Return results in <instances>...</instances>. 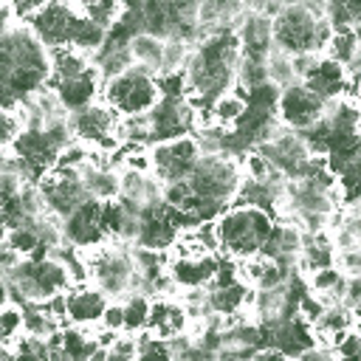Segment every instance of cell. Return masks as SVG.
I'll list each match as a JSON object with an SVG mask.
<instances>
[{"instance_id":"6da1fadb","label":"cell","mask_w":361,"mask_h":361,"mask_svg":"<svg viewBox=\"0 0 361 361\" xmlns=\"http://www.w3.org/2000/svg\"><path fill=\"white\" fill-rule=\"evenodd\" d=\"M68 288H73L68 268L45 254L23 257L11 271H6V296L17 305H42Z\"/></svg>"},{"instance_id":"7a4b0ae2","label":"cell","mask_w":361,"mask_h":361,"mask_svg":"<svg viewBox=\"0 0 361 361\" xmlns=\"http://www.w3.org/2000/svg\"><path fill=\"white\" fill-rule=\"evenodd\" d=\"M217 237H220V251L231 259H245L262 251L276 214L259 206H245V203H234L226 206L217 214Z\"/></svg>"},{"instance_id":"3957f363","label":"cell","mask_w":361,"mask_h":361,"mask_svg":"<svg viewBox=\"0 0 361 361\" xmlns=\"http://www.w3.org/2000/svg\"><path fill=\"white\" fill-rule=\"evenodd\" d=\"M85 268H87V282L96 285L107 299H121L130 290H138V271L133 262L130 245L118 240H104L93 248L82 251Z\"/></svg>"},{"instance_id":"277c9868","label":"cell","mask_w":361,"mask_h":361,"mask_svg":"<svg viewBox=\"0 0 361 361\" xmlns=\"http://www.w3.org/2000/svg\"><path fill=\"white\" fill-rule=\"evenodd\" d=\"M271 37L274 48L285 54H324V45L333 37V28L324 17H313L302 3L285 6L274 20H271Z\"/></svg>"},{"instance_id":"5b68a950","label":"cell","mask_w":361,"mask_h":361,"mask_svg":"<svg viewBox=\"0 0 361 361\" xmlns=\"http://www.w3.org/2000/svg\"><path fill=\"white\" fill-rule=\"evenodd\" d=\"M158 99V76L141 65H130L102 82V102L110 104L118 116H144Z\"/></svg>"},{"instance_id":"8992f818","label":"cell","mask_w":361,"mask_h":361,"mask_svg":"<svg viewBox=\"0 0 361 361\" xmlns=\"http://www.w3.org/2000/svg\"><path fill=\"white\" fill-rule=\"evenodd\" d=\"M186 180L197 197H209V200L228 206V203H234L237 189L243 183L240 158H234V155H200Z\"/></svg>"},{"instance_id":"52a82bcc","label":"cell","mask_w":361,"mask_h":361,"mask_svg":"<svg viewBox=\"0 0 361 361\" xmlns=\"http://www.w3.org/2000/svg\"><path fill=\"white\" fill-rule=\"evenodd\" d=\"M116 121H118V113L110 104H104L102 99H96L93 104H87L82 110L68 113L71 135L90 144L93 149H104L110 155H116V149H121V144L116 141Z\"/></svg>"},{"instance_id":"ba28073f","label":"cell","mask_w":361,"mask_h":361,"mask_svg":"<svg viewBox=\"0 0 361 361\" xmlns=\"http://www.w3.org/2000/svg\"><path fill=\"white\" fill-rule=\"evenodd\" d=\"M200 158V149L192 135H178L166 141H152L149 147V172L161 183L186 180Z\"/></svg>"},{"instance_id":"9c48e42d","label":"cell","mask_w":361,"mask_h":361,"mask_svg":"<svg viewBox=\"0 0 361 361\" xmlns=\"http://www.w3.org/2000/svg\"><path fill=\"white\" fill-rule=\"evenodd\" d=\"M152 141H166L178 135H192L203 124V113L186 102V96H161L147 113Z\"/></svg>"},{"instance_id":"30bf717a","label":"cell","mask_w":361,"mask_h":361,"mask_svg":"<svg viewBox=\"0 0 361 361\" xmlns=\"http://www.w3.org/2000/svg\"><path fill=\"white\" fill-rule=\"evenodd\" d=\"M42 197H45V212L65 220L73 209H79L85 200H87V192L82 186V178L79 172L73 169H59V166H51L39 180H37Z\"/></svg>"},{"instance_id":"8fae6325","label":"cell","mask_w":361,"mask_h":361,"mask_svg":"<svg viewBox=\"0 0 361 361\" xmlns=\"http://www.w3.org/2000/svg\"><path fill=\"white\" fill-rule=\"evenodd\" d=\"M276 118L288 127V130H307L316 121L324 118V99H319L313 90H307L302 82H293L288 87L279 90L276 99Z\"/></svg>"},{"instance_id":"7c38bea8","label":"cell","mask_w":361,"mask_h":361,"mask_svg":"<svg viewBox=\"0 0 361 361\" xmlns=\"http://www.w3.org/2000/svg\"><path fill=\"white\" fill-rule=\"evenodd\" d=\"M76 14H79L76 6L62 3V0H48L25 25L31 28V34H34L45 48H59V45H68Z\"/></svg>"},{"instance_id":"4fadbf2b","label":"cell","mask_w":361,"mask_h":361,"mask_svg":"<svg viewBox=\"0 0 361 361\" xmlns=\"http://www.w3.org/2000/svg\"><path fill=\"white\" fill-rule=\"evenodd\" d=\"M99 212H102V200L87 197L79 209H73V212L62 220V240H65L68 245L79 248V251L104 243L107 237H104V231H102Z\"/></svg>"},{"instance_id":"5bb4252c","label":"cell","mask_w":361,"mask_h":361,"mask_svg":"<svg viewBox=\"0 0 361 361\" xmlns=\"http://www.w3.org/2000/svg\"><path fill=\"white\" fill-rule=\"evenodd\" d=\"M107 302L110 299L96 285H90V282L73 285V288L65 290V322L71 327L96 330L99 327V319H102V313L107 307Z\"/></svg>"},{"instance_id":"9a60e30c","label":"cell","mask_w":361,"mask_h":361,"mask_svg":"<svg viewBox=\"0 0 361 361\" xmlns=\"http://www.w3.org/2000/svg\"><path fill=\"white\" fill-rule=\"evenodd\" d=\"M220 259L217 254H200V257H172L166 251V274L175 282L178 290L183 288H209L217 276Z\"/></svg>"},{"instance_id":"2e32d148","label":"cell","mask_w":361,"mask_h":361,"mask_svg":"<svg viewBox=\"0 0 361 361\" xmlns=\"http://www.w3.org/2000/svg\"><path fill=\"white\" fill-rule=\"evenodd\" d=\"M189 330V313L180 305L178 296H152L149 302V316H147V333L169 341L178 338Z\"/></svg>"},{"instance_id":"e0dca14e","label":"cell","mask_w":361,"mask_h":361,"mask_svg":"<svg viewBox=\"0 0 361 361\" xmlns=\"http://www.w3.org/2000/svg\"><path fill=\"white\" fill-rule=\"evenodd\" d=\"M302 85L307 90H313L319 99L330 102V99H341L344 93H350V73L341 62L319 54L316 65L310 68V73L302 79Z\"/></svg>"},{"instance_id":"ac0fdd59","label":"cell","mask_w":361,"mask_h":361,"mask_svg":"<svg viewBox=\"0 0 361 361\" xmlns=\"http://www.w3.org/2000/svg\"><path fill=\"white\" fill-rule=\"evenodd\" d=\"M59 99V104L65 107V113H73V110H82L87 104H93L96 99H102V76L93 68H87L85 73L79 76H71V79H59V82H48Z\"/></svg>"},{"instance_id":"d6986e66","label":"cell","mask_w":361,"mask_h":361,"mask_svg":"<svg viewBox=\"0 0 361 361\" xmlns=\"http://www.w3.org/2000/svg\"><path fill=\"white\" fill-rule=\"evenodd\" d=\"M118 200L133 203L138 209L161 206V180L149 169L118 166Z\"/></svg>"},{"instance_id":"ffe728a7","label":"cell","mask_w":361,"mask_h":361,"mask_svg":"<svg viewBox=\"0 0 361 361\" xmlns=\"http://www.w3.org/2000/svg\"><path fill=\"white\" fill-rule=\"evenodd\" d=\"M243 17H245L243 0H200L197 3V31H200V37L237 31Z\"/></svg>"},{"instance_id":"44dd1931","label":"cell","mask_w":361,"mask_h":361,"mask_svg":"<svg viewBox=\"0 0 361 361\" xmlns=\"http://www.w3.org/2000/svg\"><path fill=\"white\" fill-rule=\"evenodd\" d=\"M254 290L248 285H243L240 279H228V282H212L209 285V310L220 313V316H237L243 310L251 307Z\"/></svg>"},{"instance_id":"7402d4cb","label":"cell","mask_w":361,"mask_h":361,"mask_svg":"<svg viewBox=\"0 0 361 361\" xmlns=\"http://www.w3.org/2000/svg\"><path fill=\"white\" fill-rule=\"evenodd\" d=\"M237 42L243 54H257L265 56L274 48V37H271V17H259V14H248L240 20L237 25Z\"/></svg>"},{"instance_id":"603a6c76","label":"cell","mask_w":361,"mask_h":361,"mask_svg":"<svg viewBox=\"0 0 361 361\" xmlns=\"http://www.w3.org/2000/svg\"><path fill=\"white\" fill-rule=\"evenodd\" d=\"M87 68H93V59L71 45H59V48H48V82H59V79H71L85 73Z\"/></svg>"},{"instance_id":"cb8c5ba5","label":"cell","mask_w":361,"mask_h":361,"mask_svg":"<svg viewBox=\"0 0 361 361\" xmlns=\"http://www.w3.org/2000/svg\"><path fill=\"white\" fill-rule=\"evenodd\" d=\"M62 333V319L45 305H23V336L34 341H51Z\"/></svg>"},{"instance_id":"d4e9b609","label":"cell","mask_w":361,"mask_h":361,"mask_svg":"<svg viewBox=\"0 0 361 361\" xmlns=\"http://www.w3.org/2000/svg\"><path fill=\"white\" fill-rule=\"evenodd\" d=\"M79 178H82L87 197H93V200H116L118 197V169L96 166L87 161L79 169Z\"/></svg>"},{"instance_id":"484cf974","label":"cell","mask_w":361,"mask_h":361,"mask_svg":"<svg viewBox=\"0 0 361 361\" xmlns=\"http://www.w3.org/2000/svg\"><path fill=\"white\" fill-rule=\"evenodd\" d=\"M130 59L133 65H141L147 71H152L155 76L161 73V59H164V37H155L149 31H135L127 42Z\"/></svg>"},{"instance_id":"4316f807","label":"cell","mask_w":361,"mask_h":361,"mask_svg":"<svg viewBox=\"0 0 361 361\" xmlns=\"http://www.w3.org/2000/svg\"><path fill=\"white\" fill-rule=\"evenodd\" d=\"M248 110V102H245V90L243 87H231L226 93H220L217 99H212L209 104V118L220 127H234Z\"/></svg>"},{"instance_id":"83f0119b","label":"cell","mask_w":361,"mask_h":361,"mask_svg":"<svg viewBox=\"0 0 361 361\" xmlns=\"http://www.w3.org/2000/svg\"><path fill=\"white\" fill-rule=\"evenodd\" d=\"M104 39H107V28L104 25H99V23H93L87 14H76V20H73V28H71V39H68V45L71 48H76V51H82V54H87L90 59L99 54V48L104 45Z\"/></svg>"},{"instance_id":"f1b7e54d","label":"cell","mask_w":361,"mask_h":361,"mask_svg":"<svg viewBox=\"0 0 361 361\" xmlns=\"http://www.w3.org/2000/svg\"><path fill=\"white\" fill-rule=\"evenodd\" d=\"M121 310H124V330L127 333H141L147 330V316H149V302L152 296L144 290H130L121 299Z\"/></svg>"},{"instance_id":"f546056e","label":"cell","mask_w":361,"mask_h":361,"mask_svg":"<svg viewBox=\"0 0 361 361\" xmlns=\"http://www.w3.org/2000/svg\"><path fill=\"white\" fill-rule=\"evenodd\" d=\"M268 56V54H265ZM265 56H257V54H243L240 51V59H237V68H234V85L243 87V90H251L262 82H268V71H265Z\"/></svg>"},{"instance_id":"4dcf8cb0","label":"cell","mask_w":361,"mask_h":361,"mask_svg":"<svg viewBox=\"0 0 361 361\" xmlns=\"http://www.w3.org/2000/svg\"><path fill=\"white\" fill-rule=\"evenodd\" d=\"M361 17V0H324V20L333 31H353Z\"/></svg>"},{"instance_id":"1f68e13d","label":"cell","mask_w":361,"mask_h":361,"mask_svg":"<svg viewBox=\"0 0 361 361\" xmlns=\"http://www.w3.org/2000/svg\"><path fill=\"white\" fill-rule=\"evenodd\" d=\"M6 243L11 245V251L23 259V257H34L37 251H42V243H39V234L34 228L31 220H25L23 226H14V228H6Z\"/></svg>"},{"instance_id":"d6a6232c","label":"cell","mask_w":361,"mask_h":361,"mask_svg":"<svg viewBox=\"0 0 361 361\" xmlns=\"http://www.w3.org/2000/svg\"><path fill=\"white\" fill-rule=\"evenodd\" d=\"M17 338H23V305L17 302H0V347H11Z\"/></svg>"},{"instance_id":"836d02e7","label":"cell","mask_w":361,"mask_h":361,"mask_svg":"<svg viewBox=\"0 0 361 361\" xmlns=\"http://www.w3.org/2000/svg\"><path fill=\"white\" fill-rule=\"evenodd\" d=\"M265 71H268V82H274L276 87H288V85L296 82L290 54H285V51H279V48H271V51H268V56H265Z\"/></svg>"},{"instance_id":"e575fe53","label":"cell","mask_w":361,"mask_h":361,"mask_svg":"<svg viewBox=\"0 0 361 361\" xmlns=\"http://www.w3.org/2000/svg\"><path fill=\"white\" fill-rule=\"evenodd\" d=\"M358 51H361V42H358V37H355L353 31H333L330 42L324 45V56H330V59L341 62L344 68L355 59V54H358Z\"/></svg>"},{"instance_id":"d590c367","label":"cell","mask_w":361,"mask_h":361,"mask_svg":"<svg viewBox=\"0 0 361 361\" xmlns=\"http://www.w3.org/2000/svg\"><path fill=\"white\" fill-rule=\"evenodd\" d=\"M192 54V42L180 37H164V59H161V73H180L186 68V59Z\"/></svg>"},{"instance_id":"8d00e7d4","label":"cell","mask_w":361,"mask_h":361,"mask_svg":"<svg viewBox=\"0 0 361 361\" xmlns=\"http://www.w3.org/2000/svg\"><path fill=\"white\" fill-rule=\"evenodd\" d=\"M82 14H87L93 23L104 25V28H113L121 17H124V3L121 0H90Z\"/></svg>"},{"instance_id":"74e56055","label":"cell","mask_w":361,"mask_h":361,"mask_svg":"<svg viewBox=\"0 0 361 361\" xmlns=\"http://www.w3.org/2000/svg\"><path fill=\"white\" fill-rule=\"evenodd\" d=\"M90 152H93V147H90V144H85V141H79V138H71V141L56 152V164H54V166L79 172V169L90 161Z\"/></svg>"},{"instance_id":"f35d334b","label":"cell","mask_w":361,"mask_h":361,"mask_svg":"<svg viewBox=\"0 0 361 361\" xmlns=\"http://www.w3.org/2000/svg\"><path fill=\"white\" fill-rule=\"evenodd\" d=\"M279 90L274 82H262L251 90H245V102L251 110H265V113H276V99H279Z\"/></svg>"},{"instance_id":"ab89813d","label":"cell","mask_w":361,"mask_h":361,"mask_svg":"<svg viewBox=\"0 0 361 361\" xmlns=\"http://www.w3.org/2000/svg\"><path fill=\"white\" fill-rule=\"evenodd\" d=\"M104 353L107 361H138V333H118Z\"/></svg>"},{"instance_id":"60d3db41","label":"cell","mask_w":361,"mask_h":361,"mask_svg":"<svg viewBox=\"0 0 361 361\" xmlns=\"http://www.w3.org/2000/svg\"><path fill=\"white\" fill-rule=\"evenodd\" d=\"M20 133H23V121H20L17 110L0 107V149H11Z\"/></svg>"},{"instance_id":"b9f144b4","label":"cell","mask_w":361,"mask_h":361,"mask_svg":"<svg viewBox=\"0 0 361 361\" xmlns=\"http://www.w3.org/2000/svg\"><path fill=\"white\" fill-rule=\"evenodd\" d=\"M99 327L102 330H110V333H124V310H121V302L118 299H110L102 319H99Z\"/></svg>"},{"instance_id":"7bdbcfd3","label":"cell","mask_w":361,"mask_h":361,"mask_svg":"<svg viewBox=\"0 0 361 361\" xmlns=\"http://www.w3.org/2000/svg\"><path fill=\"white\" fill-rule=\"evenodd\" d=\"M243 8L248 14H259V17H276L285 8V0H243Z\"/></svg>"},{"instance_id":"ee69618b","label":"cell","mask_w":361,"mask_h":361,"mask_svg":"<svg viewBox=\"0 0 361 361\" xmlns=\"http://www.w3.org/2000/svg\"><path fill=\"white\" fill-rule=\"evenodd\" d=\"M20 186H23V180H20L14 172L0 169V206H6V203L20 192Z\"/></svg>"},{"instance_id":"f6af8a7d","label":"cell","mask_w":361,"mask_h":361,"mask_svg":"<svg viewBox=\"0 0 361 361\" xmlns=\"http://www.w3.org/2000/svg\"><path fill=\"white\" fill-rule=\"evenodd\" d=\"M45 3H48V0H11V14H14V20L28 23Z\"/></svg>"},{"instance_id":"bcb514c9","label":"cell","mask_w":361,"mask_h":361,"mask_svg":"<svg viewBox=\"0 0 361 361\" xmlns=\"http://www.w3.org/2000/svg\"><path fill=\"white\" fill-rule=\"evenodd\" d=\"M293 361H338V355H336V350H333V347L313 344V347H307L305 353H299Z\"/></svg>"},{"instance_id":"7dc6e473","label":"cell","mask_w":361,"mask_h":361,"mask_svg":"<svg viewBox=\"0 0 361 361\" xmlns=\"http://www.w3.org/2000/svg\"><path fill=\"white\" fill-rule=\"evenodd\" d=\"M248 361H290L279 347H274V344H262V347H257L254 353H251V358Z\"/></svg>"},{"instance_id":"c3c4849f","label":"cell","mask_w":361,"mask_h":361,"mask_svg":"<svg viewBox=\"0 0 361 361\" xmlns=\"http://www.w3.org/2000/svg\"><path fill=\"white\" fill-rule=\"evenodd\" d=\"M347 209H353V212H358V214H361V192H358V195H355V197L347 203Z\"/></svg>"},{"instance_id":"681fc988","label":"cell","mask_w":361,"mask_h":361,"mask_svg":"<svg viewBox=\"0 0 361 361\" xmlns=\"http://www.w3.org/2000/svg\"><path fill=\"white\" fill-rule=\"evenodd\" d=\"M0 361H14V355H11V347H0Z\"/></svg>"},{"instance_id":"f907efd6","label":"cell","mask_w":361,"mask_h":361,"mask_svg":"<svg viewBox=\"0 0 361 361\" xmlns=\"http://www.w3.org/2000/svg\"><path fill=\"white\" fill-rule=\"evenodd\" d=\"M62 3H71V6H76V8H79V3H82V0H62Z\"/></svg>"},{"instance_id":"816d5d0a","label":"cell","mask_w":361,"mask_h":361,"mask_svg":"<svg viewBox=\"0 0 361 361\" xmlns=\"http://www.w3.org/2000/svg\"><path fill=\"white\" fill-rule=\"evenodd\" d=\"M358 361H361V358H358Z\"/></svg>"}]
</instances>
